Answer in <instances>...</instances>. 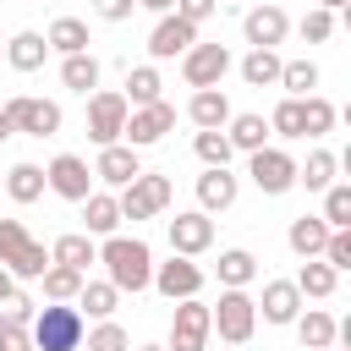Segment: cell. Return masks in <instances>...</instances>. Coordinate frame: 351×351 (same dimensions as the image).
I'll list each match as a JSON object with an SVG mask.
<instances>
[{"instance_id":"obj_11","label":"cell","mask_w":351,"mask_h":351,"mask_svg":"<svg viewBox=\"0 0 351 351\" xmlns=\"http://www.w3.org/2000/svg\"><path fill=\"white\" fill-rule=\"evenodd\" d=\"M225 71H230V49H225V44H192V49L181 55L186 88H219Z\"/></svg>"},{"instance_id":"obj_34","label":"cell","mask_w":351,"mask_h":351,"mask_svg":"<svg viewBox=\"0 0 351 351\" xmlns=\"http://www.w3.org/2000/svg\"><path fill=\"white\" fill-rule=\"evenodd\" d=\"M241 77H247V88H274L280 82V55L274 49H252L241 60Z\"/></svg>"},{"instance_id":"obj_46","label":"cell","mask_w":351,"mask_h":351,"mask_svg":"<svg viewBox=\"0 0 351 351\" xmlns=\"http://www.w3.org/2000/svg\"><path fill=\"white\" fill-rule=\"evenodd\" d=\"M132 5H137V0H93V11H99L104 22H126V16H132Z\"/></svg>"},{"instance_id":"obj_27","label":"cell","mask_w":351,"mask_h":351,"mask_svg":"<svg viewBox=\"0 0 351 351\" xmlns=\"http://www.w3.org/2000/svg\"><path fill=\"white\" fill-rule=\"evenodd\" d=\"M60 82H66L71 93H82V99H88V93L99 88V60H93L88 49H82V55H66V60H60Z\"/></svg>"},{"instance_id":"obj_49","label":"cell","mask_w":351,"mask_h":351,"mask_svg":"<svg viewBox=\"0 0 351 351\" xmlns=\"http://www.w3.org/2000/svg\"><path fill=\"white\" fill-rule=\"evenodd\" d=\"M11 132H16V126H11V115H5V104H0V143H5Z\"/></svg>"},{"instance_id":"obj_10","label":"cell","mask_w":351,"mask_h":351,"mask_svg":"<svg viewBox=\"0 0 351 351\" xmlns=\"http://www.w3.org/2000/svg\"><path fill=\"white\" fill-rule=\"evenodd\" d=\"M44 186H49L55 197H66V203H82V197L93 192V170H88V159H77V154H55L49 170H44Z\"/></svg>"},{"instance_id":"obj_2","label":"cell","mask_w":351,"mask_h":351,"mask_svg":"<svg viewBox=\"0 0 351 351\" xmlns=\"http://www.w3.org/2000/svg\"><path fill=\"white\" fill-rule=\"evenodd\" d=\"M0 269H11L16 280H38L49 269V252L38 236H27L22 219H0Z\"/></svg>"},{"instance_id":"obj_43","label":"cell","mask_w":351,"mask_h":351,"mask_svg":"<svg viewBox=\"0 0 351 351\" xmlns=\"http://www.w3.org/2000/svg\"><path fill=\"white\" fill-rule=\"evenodd\" d=\"M329 269H351V230H329V241H324V252H318Z\"/></svg>"},{"instance_id":"obj_24","label":"cell","mask_w":351,"mask_h":351,"mask_svg":"<svg viewBox=\"0 0 351 351\" xmlns=\"http://www.w3.org/2000/svg\"><path fill=\"white\" fill-rule=\"evenodd\" d=\"M49 263H66V269H88V263H99V247H93V236L82 230H71V236H55V247H49Z\"/></svg>"},{"instance_id":"obj_31","label":"cell","mask_w":351,"mask_h":351,"mask_svg":"<svg viewBox=\"0 0 351 351\" xmlns=\"http://www.w3.org/2000/svg\"><path fill=\"white\" fill-rule=\"evenodd\" d=\"M258 280V258L247 247H225L219 252V285H252Z\"/></svg>"},{"instance_id":"obj_18","label":"cell","mask_w":351,"mask_h":351,"mask_svg":"<svg viewBox=\"0 0 351 351\" xmlns=\"http://www.w3.org/2000/svg\"><path fill=\"white\" fill-rule=\"evenodd\" d=\"M236 192H241V186H236V176H230L225 165H208V170L197 176V203H203V214H214V208L225 214V208L236 203Z\"/></svg>"},{"instance_id":"obj_5","label":"cell","mask_w":351,"mask_h":351,"mask_svg":"<svg viewBox=\"0 0 351 351\" xmlns=\"http://www.w3.org/2000/svg\"><path fill=\"white\" fill-rule=\"evenodd\" d=\"M170 197H176V186H170V176H148V170H137L126 186H121V219H154L159 208H170Z\"/></svg>"},{"instance_id":"obj_8","label":"cell","mask_w":351,"mask_h":351,"mask_svg":"<svg viewBox=\"0 0 351 351\" xmlns=\"http://www.w3.org/2000/svg\"><path fill=\"white\" fill-rule=\"evenodd\" d=\"M5 115H11V126L27 132V137H55V132H60V104H55V99L16 93V99L5 104Z\"/></svg>"},{"instance_id":"obj_4","label":"cell","mask_w":351,"mask_h":351,"mask_svg":"<svg viewBox=\"0 0 351 351\" xmlns=\"http://www.w3.org/2000/svg\"><path fill=\"white\" fill-rule=\"evenodd\" d=\"M27 335H33V351H77L82 346V313L66 307V302H55V307L33 313Z\"/></svg>"},{"instance_id":"obj_41","label":"cell","mask_w":351,"mask_h":351,"mask_svg":"<svg viewBox=\"0 0 351 351\" xmlns=\"http://www.w3.org/2000/svg\"><path fill=\"white\" fill-rule=\"evenodd\" d=\"M269 132H280V137H302V99H280L274 115H269Z\"/></svg>"},{"instance_id":"obj_35","label":"cell","mask_w":351,"mask_h":351,"mask_svg":"<svg viewBox=\"0 0 351 351\" xmlns=\"http://www.w3.org/2000/svg\"><path fill=\"white\" fill-rule=\"evenodd\" d=\"M280 88H285L291 99H307V93L318 88V66H313V60H280Z\"/></svg>"},{"instance_id":"obj_16","label":"cell","mask_w":351,"mask_h":351,"mask_svg":"<svg viewBox=\"0 0 351 351\" xmlns=\"http://www.w3.org/2000/svg\"><path fill=\"white\" fill-rule=\"evenodd\" d=\"M241 33H247V44H252V49H274V44L291 33V16H285L280 5H252V11H247V22H241Z\"/></svg>"},{"instance_id":"obj_15","label":"cell","mask_w":351,"mask_h":351,"mask_svg":"<svg viewBox=\"0 0 351 351\" xmlns=\"http://www.w3.org/2000/svg\"><path fill=\"white\" fill-rule=\"evenodd\" d=\"M208 247H214V219H208L203 208H192V214H176V219H170V252L197 258V252H208Z\"/></svg>"},{"instance_id":"obj_23","label":"cell","mask_w":351,"mask_h":351,"mask_svg":"<svg viewBox=\"0 0 351 351\" xmlns=\"http://www.w3.org/2000/svg\"><path fill=\"white\" fill-rule=\"evenodd\" d=\"M82 219H88V236H115L121 203H115L110 192H88V197H82Z\"/></svg>"},{"instance_id":"obj_51","label":"cell","mask_w":351,"mask_h":351,"mask_svg":"<svg viewBox=\"0 0 351 351\" xmlns=\"http://www.w3.org/2000/svg\"><path fill=\"white\" fill-rule=\"evenodd\" d=\"M318 5H324V11H340V5H346V0H318Z\"/></svg>"},{"instance_id":"obj_26","label":"cell","mask_w":351,"mask_h":351,"mask_svg":"<svg viewBox=\"0 0 351 351\" xmlns=\"http://www.w3.org/2000/svg\"><path fill=\"white\" fill-rule=\"evenodd\" d=\"M44 44L60 49V55H82V49H88V22H77V16H55L49 33H44Z\"/></svg>"},{"instance_id":"obj_6","label":"cell","mask_w":351,"mask_h":351,"mask_svg":"<svg viewBox=\"0 0 351 351\" xmlns=\"http://www.w3.org/2000/svg\"><path fill=\"white\" fill-rule=\"evenodd\" d=\"M170 126H176V104L154 99V104H137V110H126V126H121V137H126V148H154V143H159Z\"/></svg>"},{"instance_id":"obj_52","label":"cell","mask_w":351,"mask_h":351,"mask_svg":"<svg viewBox=\"0 0 351 351\" xmlns=\"http://www.w3.org/2000/svg\"><path fill=\"white\" fill-rule=\"evenodd\" d=\"M137 351H170V346H137Z\"/></svg>"},{"instance_id":"obj_44","label":"cell","mask_w":351,"mask_h":351,"mask_svg":"<svg viewBox=\"0 0 351 351\" xmlns=\"http://www.w3.org/2000/svg\"><path fill=\"white\" fill-rule=\"evenodd\" d=\"M0 351H33V335H27V324H16L11 313H0Z\"/></svg>"},{"instance_id":"obj_40","label":"cell","mask_w":351,"mask_h":351,"mask_svg":"<svg viewBox=\"0 0 351 351\" xmlns=\"http://www.w3.org/2000/svg\"><path fill=\"white\" fill-rule=\"evenodd\" d=\"M192 148H197V159H203V165H230V154H236V148H230V137H225V126L197 132V137H192Z\"/></svg>"},{"instance_id":"obj_20","label":"cell","mask_w":351,"mask_h":351,"mask_svg":"<svg viewBox=\"0 0 351 351\" xmlns=\"http://www.w3.org/2000/svg\"><path fill=\"white\" fill-rule=\"evenodd\" d=\"M186 121H192L197 132L225 126V121H230V99H225L219 88H197V93H192V104H186Z\"/></svg>"},{"instance_id":"obj_33","label":"cell","mask_w":351,"mask_h":351,"mask_svg":"<svg viewBox=\"0 0 351 351\" xmlns=\"http://www.w3.org/2000/svg\"><path fill=\"white\" fill-rule=\"evenodd\" d=\"M38 280H44L49 302H77V291H82V269H66V263H49Z\"/></svg>"},{"instance_id":"obj_29","label":"cell","mask_w":351,"mask_h":351,"mask_svg":"<svg viewBox=\"0 0 351 351\" xmlns=\"http://www.w3.org/2000/svg\"><path fill=\"white\" fill-rule=\"evenodd\" d=\"M0 186H5L16 203H38V197H44V170L22 159V165H11V170H5V181H0Z\"/></svg>"},{"instance_id":"obj_14","label":"cell","mask_w":351,"mask_h":351,"mask_svg":"<svg viewBox=\"0 0 351 351\" xmlns=\"http://www.w3.org/2000/svg\"><path fill=\"white\" fill-rule=\"evenodd\" d=\"M197 44V22H186V16H159V27L148 33V55L154 60H176V55H186Z\"/></svg>"},{"instance_id":"obj_42","label":"cell","mask_w":351,"mask_h":351,"mask_svg":"<svg viewBox=\"0 0 351 351\" xmlns=\"http://www.w3.org/2000/svg\"><path fill=\"white\" fill-rule=\"evenodd\" d=\"M126 346H132V335L115 318H99V329L88 335V351H126Z\"/></svg>"},{"instance_id":"obj_47","label":"cell","mask_w":351,"mask_h":351,"mask_svg":"<svg viewBox=\"0 0 351 351\" xmlns=\"http://www.w3.org/2000/svg\"><path fill=\"white\" fill-rule=\"evenodd\" d=\"M176 16H186V22H203V16H214V0H176Z\"/></svg>"},{"instance_id":"obj_12","label":"cell","mask_w":351,"mask_h":351,"mask_svg":"<svg viewBox=\"0 0 351 351\" xmlns=\"http://www.w3.org/2000/svg\"><path fill=\"white\" fill-rule=\"evenodd\" d=\"M247 176L258 181V192L280 197V192H291V186H296V159H291L285 148H258V154H252V170H247Z\"/></svg>"},{"instance_id":"obj_3","label":"cell","mask_w":351,"mask_h":351,"mask_svg":"<svg viewBox=\"0 0 351 351\" xmlns=\"http://www.w3.org/2000/svg\"><path fill=\"white\" fill-rule=\"evenodd\" d=\"M208 324L219 329V340H225V346H247V340H252V329H258V302H252L241 285H225V291H219V302L208 307Z\"/></svg>"},{"instance_id":"obj_36","label":"cell","mask_w":351,"mask_h":351,"mask_svg":"<svg viewBox=\"0 0 351 351\" xmlns=\"http://www.w3.org/2000/svg\"><path fill=\"white\" fill-rule=\"evenodd\" d=\"M159 88H165V82H159L154 66H132V71H126V104H132V110H137V104H154Z\"/></svg>"},{"instance_id":"obj_39","label":"cell","mask_w":351,"mask_h":351,"mask_svg":"<svg viewBox=\"0 0 351 351\" xmlns=\"http://www.w3.org/2000/svg\"><path fill=\"white\" fill-rule=\"evenodd\" d=\"M329 126H335V104L318 99V93H307L302 99V137H324Z\"/></svg>"},{"instance_id":"obj_1","label":"cell","mask_w":351,"mask_h":351,"mask_svg":"<svg viewBox=\"0 0 351 351\" xmlns=\"http://www.w3.org/2000/svg\"><path fill=\"white\" fill-rule=\"evenodd\" d=\"M99 263L110 269V285L115 291H148V280H154V252H148V241H137V236H104V247H99Z\"/></svg>"},{"instance_id":"obj_22","label":"cell","mask_w":351,"mask_h":351,"mask_svg":"<svg viewBox=\"0 0 351 351\" xmlns=\"http://www.w3.org/2000/svg\"><path fill=\"white\" fill-rule=\"evenodd\" d=\"M291 324H296V340H302L307 351H329V346H335V318H329L324 307H307V313H296Z\"/></svg>"},{"instance_id":"obj_17","label":"cell","mask_w":351,"mask_h":351,"mask_svg":"<svg viewBox=\"0 0 351 351\" xmlns=\"http://www.w3.org/2000/svg\"><path fill=\"white\" fill-rule=\"evenodd\" d=\"M137 170H143L137 148H126V143H104V148H99V165H93V176H99V181H110V186H126Z\"/></svg>"},{"instance_id":"obj_30","label":"cell","mask_w":351,"mask_h":351,"mask_svg":"<svg viewBox=\"0 0 351 351\" xmlns=\"http://www.w3.org/2000/svg\"><path fill=\"white\" fill-rule=\"evenodd\" d=\"M335 280H340V269H329L324 258H307L302 274H296V291L313 296V302H324V296H335Z\"/></svg>"},{"instance_id":"obj_19","label":"cell","mask_w":351,"mask_h":351,"mask_svg":"<svg viewBox=\"0 0 351 351\" xmlns=\"http://www.w3.org/2000/svg\"><path fill=\"white\" fill-rule=\"evenodd\" d=\"M258 307H263V324H291V318L302 313V291H296V280H269Z\"/></svg>"},{"instance_id":"obj_48","label":"cell","mask_w":351,"mask_h":351,"mask_svg":"<svg viewBox=\"0 0 351 351\" xmlns=\"http://www.w3.org/2000/svg\"><path fill=\"white\" fill-rule=\"evenodd\" d=\"M11 296H16V274H11V269H0V307H5Z\"/></svg>"},{"instance_id":"obj_45","label":"cell","mask_w":351,"mask_h":351,"mask_svg":"<svg viewBox=\"0 0 351 351\" xmlns=\"http://www.w3.org/2000/svg\"><path fill=\"white\" fill-rule=\"evenodd\" d=\"M329 33H335V11H324V5H318V11H307V16H302V38H307V44H324Z\"/></svg>"},{"instance_id":"obj_13","label":"cell","mask_w":351,"mask_h":351,"mask_svg":"<svg viewBox=\"0 0 351 351\" xmlns=\"http://www.w3.org/2000/svg\"><path fill=\"white\" fill-rule=\"evenodd\" d=\"M159 296H170V302H181V296H197L203 291V269L192 263V258H181V252H170V263H154V280H148Z\"/></svg>"},{"instance_id":"obj_25","label":"cell","mask_w":351,"mask_h":351,"mask_svg":"<svg viewBox=\"0 0 351 351\" xmlns=\"http://www.w3.org/2000/svg\"><path fill=\"white\" fill-rule=\"evenodd\" d=\"M44 55H49V44H44V33H33V27H22V33L5 44V60H11L16 71H38Z\"/></svg>"},{"instance_id":"obj_7","label":"cell","mask_w":351,"mask_h":351,"mask_svg":"<svg viewBox=\"0 0 351 351\" xmlns=\"http://www.w3.org/2000/svg\"><path fill=\"white\" fill-rule=\"evenodd\" d=\"M208 335H214L208 307H203L197 296H181V302H176V313H170V351H203V346H208Z\"/></svg>"},{"instance_id":"obj_37","label":"cell","mask_w":351,"mask_h":351,"mask_svg":"<svg viewBox=\"0 0 351 351\" xmlns=\"http://www.w3.org/2000/svg\"><path fill=\"white\" fill-rule=\"evenodd\" d=\"M324 225L329 230H351V186H340V181L324 186Z\"/></svg>"},{"instance_id":"obj_28","label":"cell","mask_w":351,"mask_h":351,"mask_svg":"<svg viewBox=\"0 0 351 351\" xmlns=\"http://www.w3.org/2000/svg\"><path fill=\"white\" fill-rule=\"evenodd\" d=\"M225 126H230V132H225V137H230V148H241V154H258V148H263V137H269V121H263V115H252V110H247V115H230Z\"/></svg>"},{"instance_id":"obj_21","label":"cell","mask_w":351,"mask_h":351,"mask_svg":"<svg viewBox=\"0 0 351 351\" xmlns=\"http://www.w3.org/2000/svg\"><path fill=\"white\" fill-rule=\"evenodd\" d=\"M285 241H291V252H296V258H318V252H324V241H329L324 214H302V219H291Z\"/></svg>"},{"instance_id":"obj_50","label":"cell","mask_w":351,"mask_h":351,"mask_svg":"<svg viewBox=\"0 0 351 351\" xmlns=\"http://www.w3.org/2000/svg\"><path fill=\"white\" fill-rule=\"evenodd\" d=\"M137 5H148V11H159V16H165V11L176 5V0H137Z\"/></svg>"},{"instance_id":"obj_32","label":"cell","mask_w":351,"mask_h":351,"mask_svg":"<svg viewBox=\"0 0 351 351\" xmlns=\"http://www.w3.org/2000/svg\"><path fill=\"white\" fill-rule=\"evenodd\" d=\"M335 165H340V159H335L329 148H313V154H307V165H296V181H302L307 192H324V186L335 181Z\"/></svg>"},{"instance_id":"obj_38","label":"cell","mask_w":351,"mask_h":351,"mask_svg":"<svg viewBox=\"0 0 351 351\" xmlns=\"http://www.w3.org/2000/svg\"><path fill=\"white\" fill-rule=\"evenodd\" d=\"M77 302H82V307H88L93 318H110V313H115V302H121V291H115L110 280H82Z\"/></svg>"},{"instance_id":"obj_9","label":"cell","mask_w":351,"mask_h":351,"mask_svg":"<svg viewBox=\"0 0 351 351\" xmlns=\"http://www.w3.org/2000/svg\"><path fill=\"white\" fill-rule=\"evenodd\" d=\"M126 93H88V137L104 148V143H121V126H126Z\"/></svg>"}]
</instances>
